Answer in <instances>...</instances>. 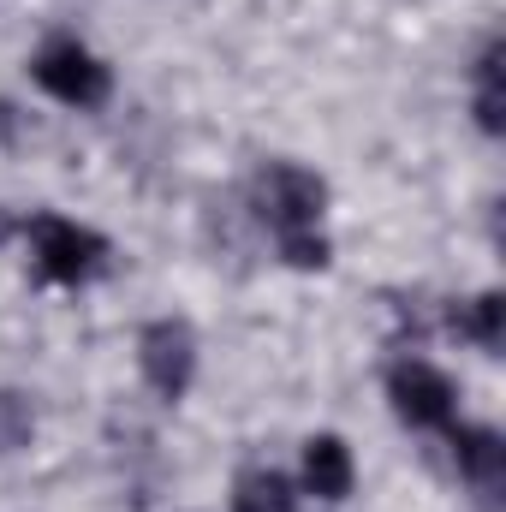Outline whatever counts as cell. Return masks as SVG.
Instances as JSON below:
<instances>
[{
    "label": "cell",
    "instance_id": "cell-11",
    "mask_svg": "<svg viewBox=\"0 0 506 512\" xmlns=\"http://www.w3.org/2000/svg\"><path fill=\"white\" fill-rule=\"evenodd\" d=\"M30 441H36V405H30V393L0 387V459L24 453Z\"/></svg>",
    "mask_w": 506,
    "mask_h": 512
},
{
    "label": "cell",
    "instance_id": "cell-6",
    "mask_svg": "<svg viewBox=\"0 0 506 512\" xmlns=\"http://www.w3.org/2000/svg\"><path fill=\"white\" fill-rule=\"evenodd\" d=\"M447 447H453V465L459 477L477 489V495H501L506 483V441L489 429V423H447Z\"/></svg>",
    "mask_w": 506,
    "mask_h": 512
},
{
    "label": "cell",
    "instance_id": "cell-13",
    "mask_svg": "<svg viewBox=\"0 0 506 512\" xmlns=\"http://www.w3.org/2000/svg\"><path fill=\"white\" fill-rule=\"evenodd\" d=\"M6 239H12V215L0 209V245H6Z\"/></svg>",
    "mask_w": 506,
    "mask_h": 512
},
{
    "label": "cell",
    "instance_id": "cell-10",
    "mask_svg": "<svg viewBox=\"0 0 506 512\" xmlns=\"http://www.w3.org/2000/svg\"><path fill=\"white\" fill-rule=\"evenodd\" d=\"M501 36H489L483 42V54H477V126L489 131V137H501Z\"/></svg>",
    "mask_w": 506,
    "mask_h": 512
},
{
    "label": "cell",
    "instance_id": "cell-12",
    "mask_svg": "<svg viewBox=\"0 0 506 512\" xmlns=\"http://www.w3.org/2000/svg\"><path fill=\"white\" fill-rule=\"evenodd\" d=\"M280 256H286L292 268H328L334 245H328L322 227H310V233H286V239H280Z\"/></svg>",
    "mask_w": 506,
    "mask_h": 512
},
{
    "label": "cell",
    "instance_id": "cell-1",
    "mask_svg": "<svg viewBox=\"0 0 506 512\" xmlns=\"http://www.w3.org/2000/svg\"><path fill=\"white\" fill-rule=\"evenodd\" d=\"M30 78H36L60 108H78V114H90V108H102V102L114 96L108 60H102L96 48H84L78 36H48V42L36 48V60H30Z\"/></svg>",
    "mask_w": 506,
    "mask_h": 512
},
{
    "label": "cell",
    "instance_id": "cell-2",
    "mask_svg": "<svg viewBox=\"0 0 506 512\" xmlns=\"http://www.w3.org/2000/svg\"><path fill=\"white\" fill-rule=\"evenodd\" d=\"M251 203H256V215L274 227V239L310 233L328 215V179L310 173V167H298V161H268L251 185Z\"/></svg>",
    "mask_w": 506,
    "mask_h": 512
},
{
    "label": "cell",
    "instance_id": "cell-5",
    "mask_svg": "<svg viewBox=\"0 0 506 512\" xmlns=\"http://www.w3.org/2000/svg\"><path fill=\"white\" fill-rule=\"evenodd\" d=\"M387 399H393V417L411 429H447L459 411V387L423 358H405L387 370Z\"/></svg>",
    "mask_w": 506,
    "mask_h": 512
},
{
    "label": "cell",
    "instance_id": "cell-4",
    "mask_svg": "<svg viewBox=\"0 0 506 512\" xmlns=\"http://www.w3.org/2000/svg\"><path fill=\"white\" fill-rule=\"evenodd\" d=\"M137 370H143V382L155 387V399L179 405L191 393V382H197V334L179 316L149 322L137 334Z\"/></svg>",
    "mask_w": 506,
    "mask_h": 512
},
{
    "label": "cell",
    "instance_id": "cell-8",
    "mask_svg": "<svg viewBox=\"0 0 506 512\" xmlns=\"http://www.w3.org/2000/svg\"><path fill=\"white\" fill-rule=\"evenodd\" d=\"M233 512H298V483L274 465H251L233 477Z\"/></svg>",
    "mask_w": 506,
    "mask_h": 512
},
{
    "label": "cell",
    "instance_id": "cell-9",
    "mask_svg": "<svg viewBox=\"0 0 506 512\" xmlns=\"http://www.w3.org/2000/svg\"><path fill=\"white\" fill-rule=\"evenodd\" d=\"M453 328H459V334H465L477 352H489V358H495V352L506 346V298H501V292H483V298H471V304L453 316Z\"/></svg>",
    "mask_w": 506,
    "mask_h": 512
},
{
    "label": "cell",
    "instance_id": "cell-3",
    "mask_svg": "<svg viewBox=\"0 0 506 512\" xmlns=\"http://www.w3.org/2000/svg\"><path fill=\"white\" fill-rule=\"evenodd\" d=\"M24 239H30V268L42 280H54V286H84L108 262V239L102 233H90L78 221H60V215H30Z\"/></svg>",
    "mask_w": 506,
    "mask_h": 512
},
{
    "label": "cell",
    "instance_id": "cell-7",
    "mask_svg": "<svg viewBox=\"0 0 506 512\" xmlns=\"http://www.w3.org/2000/svg\"><path fill=\"white\" fill-rule=\"evenodd\" d=\"M352 483H358L352 447L340 435H310L304 441V465H298V489L316 495V501H328V507H340L352 495Z\"/></svg>",
    "mask_w": 506,
    "mask_h": 512
}]
</instances>
